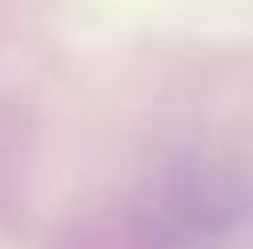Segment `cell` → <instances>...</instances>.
Returning <instances> with one entry per match:
<instances>
[{
    "label": "cell",
    "instance_id": "cell-1",
    "mask_svg": "<svg viewBox=\"0 0 253 249\" xmlns=\"http://www.w3.org/2000/svg\"><path fill=\"white\" fill-rule=\"evenodd\" d=\"M162 212L187 237H228L253 220V174L216 158L174 166L162 183Z\"/></svg>",
    "mask_w": 253,
    "mask_h": 249
}]
</instances>
